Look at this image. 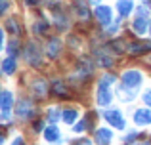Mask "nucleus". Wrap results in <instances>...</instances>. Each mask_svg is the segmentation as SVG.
I'll list each match as a JSON object with an SVG mask.
<instances>
[{
    "label": "nucleus",
    "mask_w": 151,
    "mask_h": 145,
    "mask_svg": "<svg viewBox=\"0 0 151 145\" xmlns=\"http://www.w3.org/2000/svg\"><path fill=\"white\" fill-rule=\"evenodd\" d=\"M149 11L145 6H138V14H136V19H134V31H136L138 34H144L145 31L149 29Z\"/></svg>",
    "instance_id": "obj_1"
},
{
    "label": "nucleus",
    "mask_w": 151,
    "mask_h": 145,
    "mask_svg": "<svg viewBox=\"0 0 151 145\" xmlns=\"http://www.w3.org/2000/svg\"><path fill=\"white\" fill-rule=\"evenodd\" d=\"M23 56H25L27 63H31L33 67L40 65V61H42V54H40V48H38L37 42H27L25 50H23Z\"/></svg>",
    "instance_id": "obj_2"
},
{
    "label": "nucleus",
    "mask_w": 151,
    "mask_h": 145,
    "mask_svg": "<svg viewBox=\"0 0 151 145\" xmlns=\"http://www.w3.org/2000/svg\"><path fill=\"white\" fill-rule=\"evenodd\" d=\"M142 80H144V74H142L140 71H136V69H130V71H124L122 73V86L124 88H140Z\"/></svg>",
    "instance_id": "obj_3"
},
{
    "label": "nucleus",
    "mask_w": 151,
    "mask_h": 145,
    "mask_svg": "<svg viewBox=\"0 0 151 145\" xmlns=\"http://www.w3.org/2000/svg\"><path fill=\"white\" fill-rule=\"evenodd\" d=\"M96 99H98V105H101V107H107V105L111 103V99H113L111 90H109V84H107L105 80H100V84H98Z\"/></svg>",
    "instance_id": "obj_4"
},
{
    "label": "nucleus",
    "mask_w": 151,
    "mask_h": 145,
    "mask_svg": "<svg viewBox=\"0 0 151 145\" xmlns=\"http://www.w3.org/2000/svg\"><path fill=\"white\" fill-rule=\"evenodd\" d=\"M103 119H105L107 122L111 124V126L119 128V130H124V119H122L121 111H117V109H111V111H105V113H103Z\"/></svg>",
    "instance_id": "obj_5"
},
{
    "label": "nucleus",
    "mask_w": 151,
    "mask_h": 145,
    "mask_svg": "<svg viewBox=\"0 0 151 145\" xmlns=\"http://www.w3.org/2000/svg\"><path fill=\"white\" fill-rule=\"evenodd\" d=\"M31 111H33V105H31L29 99H19L17 105H15V115L19 116V119H27V116L31 115Z\"/></svg>",
    "instance_id": "obj_6"
},
{
    "label": "nucleus",
    "mask_w": 151,
    "mask_h": 145,
    "mask_svg": "<svg viewBox=\"0 0 151 145\" xmlns=\"http://www.w3.org/2000/svg\"><path fill=\"white\" fill-rule=\"evenodd\" d=\"M12 105H14V96L8 90H2L0 92V111L2 113H10Z\"/></svg>",
    "instance_id": "obj_7"
},
{
    "label": "nucleus",
    "mask_w": 151,
    "mask_h": 145,
    "mask_svg": "<svg viewBox=\"0 0 151 145\" xmlns=\"http://www.w3.org/2000/svg\"><path fill=\"white\" fill-rule=\"evenodd\" d=\"M134 122L140 124V126L151 124V111L149 109H138V111L134 113Z\"/></svg>",
    "instance_id": "obj_8"
},
{
    "label": "nucleus",
    "mask_w": 151,
    "mask_h": 145,
    "mask_svg": "<svg viewBox=\"0 0 151 145\" xmlns=\"http://www.w3.org/2000/svg\"><path fill=\"white\" fill-rule=\"evenodd\" d=\"M94 71V63H92V59L90 57H81L78 59V63H77V73H81V74H90Z\"/></svg>",
    "instance_id": "obj_9"
},
{
    "label": "nucleus",
    "mask_w": 151,
    "mask_h": 145,
    "mask_svg": "<svg viewBox=\"0 0 151 145\" xmlns=\"http://www.w3.org/2000/svg\"><path fill=\"white\" fill-rule=\"evenodd\" d=\"M113 139V132L107 130V128H98L96 130V141L100 145H109Z\"/></svg>",
    "instance_id": "obj_10"
},
{
    "label": "nucleus",
    "mask_w": 151,
    "mask_h": 145,
    "mask_svg": "<svg viewBox=\"0 0 151 145\" xmlns=\"http://www.w3.org/2000/svg\"><path fill=\"white\" fill-rule=\"evenodd\" d=\"M96 17L100 19L103 25H109L111 23V8L109 6H98L96 8Z\"/></svg>",
    "instance_id": "obj_11"
},
{
    "label": "nucleus",
    "mask_w": 151,
    "mask_h": 145,
    "mask_svg": "<svg viewBox=\"0 0 151 145\" xmlns=\"http://www.w3.org/2000/svg\"><path fill=\"white\" fill-rule=\"evenodd\" d=\"M132 8H134V0H119L117 2V10H119V14H121V17L130 15Z\"/></svg>",
    "instance_id": "obj_12"
},
{
    "label": "nucleus",
    "mask_w": 151,
    "mask_h": 145,
    "mask_svg": "<svg viewBox=\"0 0 151 145\" xmlns=\"http://www.w3.org/2000/svg\"><path fill=\"white\" fill-rule=\"evenodd\" d=\"M59 48H61V40H59V38H50L48 46H46V54H48V57H55L59 54Z\"/></svg>",
    "instance_id": "obj_13"
},
{
    "label": "nucleus",
    "mask_w": 151,
    "mask_h": 145,
    "mask_svg": "<svg viewBox=\"0 0 151 145\" xmlns=\"http://www.w3.org/2000/svg\"><path fill=\"white\" fill-rule=\"evenodd\" d=\"M151 50V42H134L128 46V54H142V52H149Z\"/></svg>",
    "instance_id": "obj_14"
},
{
    "label": "nucleus",
    "mask_w": 151,
    "mask_h": 145,
    "mask_svg": "<svg viewBox=\"0 0 151 145\" xmlns=\"http://www.w3.org/2000/svg\"><path fill=\"white\" fill-rule=\"evenodd\" d=\"M75 10H77V15L81 19H88L90 11H88V8H86L84 0H75Z\"/></svg>",
    "instance_id": "obj_15"
},
{
    "label": "nucleus",
    "mask_w": 151,
    "mask_h": 145,
    "mask_svg": "<svg viewBox=\"0 0 151 145\" xmlns=\"http://www.w3.org/2000/svg\"><path fill=\"white\" fill-rule=\"evenodd\" d=\"M31 88H33V92L37 94V96H44L46 94V82L42 80V78H37V80H33V84H31Z\"/></svg>",
    "instance_id": "obj_16"
},
{
    "label": "nucleus",
    "mask_w": 151,
    "mask_h": 145,
    "mask_svg": "<svg viewBox=\"0 0 151 145\" xmlns=\"http://www.w3.org/2000/svg\"><path fill=\"white\" fill-rule=\"evenodd\" d=\"M44 138H46V141H50V143L58 141V139H59V130L55 126H48L44 130Z\"/></svg>",
    "instance_id": "obj_17"
},
{
    "label": "nucleus",
    "mask_w": 151,
    "mask_h": 145,
    "mask_svg": "<svg viewBox=\"0 0 151 145\" xmlns=\"http://www.w3.org/2000/svg\"><path fill=\"white\" fill-rule=\"evenodd\" d=\"M15 71V59L14 57H6V59L2 61V73L4 74H12Z\"/></svg>",
    "instance_id": "obj_18"
},
{
    "label": "nucleus",
    "mask_w": 151,
    "mask_h": 145,
    "mask_svg": "<svg viewBox=\"0 0 151 145\" xmlns=\"http://www.w3.org/2000/svg\"><path fill=\"white\" fill-rule=\"evenodd\" d=\"M61 115H63V122H67V124H73L75 120H77L78 113L75 111V109H65V111H63Z\"/></svg>",
    "instance_id": "obj_19"
},
{
    "label": "nucleus",
    "mask_w": 151,
    "mask_h": 145,
    "mask_svg": "<svg viewBox=\"0 0 151 145\" xmlns=\"http://www.w3.org/2000/svg\"><path fill=\"white\" fill-rule=\"evenodd\" d=\"M96 56H98V61H100V65H101V67H105V69H107V67H111V65L115 63L113 57H109V56H103V54H100V52H98Z\"/></svg>",
    "instance_id": "obj_20"
},
{
    "label": "nucleus",
    "mask_w": 151,
    "mask_h": 145,
    "mask_svg": "<svg viewBox=\"0 0 151 145\" xmlns=\"http://www.w3.org/2000/svg\"><path fill=\"white\" fill-rule=\"evenodd\" d=\"M55 23H58V27L59 29H67V27H69V21H67V17L65 15H59V11H55Z\"/></svg>",
    "instance_id": "obj_21"
},
{
    "label": "nucleus",
    "mask_w": 151,
    "mask_h": 145,
    "mask_svg": "<svg viewBox=\"0 0 151 145\" xmlns=\"http://www.w3.org/2000/svg\"><path fill=\"white\" fill-rule=\"evenodd\" d=\"M54 94L55 96H67L69 92H67V88L61 84V82H54Z\"/></svg>",
    "instance_id": "obj_22"
},
{
    "label": "nucleus",
    "mask_w": 151,
    "mask_h": 145,
    "mask_svg": "<svg viewBox=\"0 0 151 145\" xmlns=\"http://www.w3.org/2000/svg\"><path fill=\"white\" fill-rule=\"evenodd\" d=\"M58 119H59L58 109H55V107H50V109H48V120H50V122H55Z\"/></svg>",
    "instance_id": "obj_23"
},
{
    "label": "nucleus",
    "mask_w": 151,
    "mask_h": 145,
    "mask_svg": "<svg viewBox=\"0 0 151 145\" xmlns=\"http://www.w3.org/2000/svg\"><path fill=\"white\" fill-rule=\"evenodd\" d=\"M8 29H10L14 34H19V25L15 23V19H10V21H8Z\"/></svg>",
    "instance_id": "obj_24"
},
{
    "label": "nucleus",
    "mask_w": 151,
    "mask_h": 145,
    "mask_svg": "<svg viewBox=\"0 0 151 145\" xmlns=\"http://www.w3.org/2000/svg\"><path fill=\"white\" fill-rule=\"evenodd\" d=\"M142 99L145 101V105H149V107H151V88H149V90H145V92H144V96H142Z\"/></svg>",
    "instance_id": "obj_25"
},
{
    "label": "nucleus",
    "mask_w": 151,
    "mask_h": 145,
    "mask_svg": "<svg viewBox=\"0 0 151 145\" xmlns=\"http://www.w3.org/2000/svg\"><path fill=\"white\" fill-rule=\"evenodd\" d=\"M8 52H10V54H15V52H17V40H12V42H10V46H8Z\"/></svg>",
    "instance_id": "obj_26"
},
{
    "label": "nucleus",
    "mask_w": 151,
    "mask_h": 145,
    "mask_svg": "<svg viewBox=\"0 0 151 145\" xmlns=\"http://www.w3.org/2000/svg\"><path fill=\"white\" fill-rule=\"evenodd\" d=\"M8 10V0H0V15H4Z\"/></svg>",
    "instance_id": "obj_27"
},
{
    "label": "nucleus",
    "mask_w": 151,
    "mask_h": 145,
    "mask_svg": "<svg viewBox=\"0 0 151 145\" xmlns=\"http://www.w3.org/2000/svg\"><path fill=\"white\" fill-rule=\"evenodd\" d=\"M84 128H86V120H81V122L75 126V132H84Z\"/></svg>",
    "instance_id": "obj_28"
},
{
    "label": "nucleus",
    "mask_w": 151,
    "mask_h": 145,
    "mask_svg": "<svg viewBox=\"0 0 151 145\" xmlns=\"http://www.w3.org/2000/svg\"><path fill=\"white\" fill-rule=\"evenodd\" d=\"M12 145H25V141H23V138H21V136H17V138H15L14 141H12Z\"/></svg>",
    "instance_id": "obj_29"
},
{
    "label": "nucleus",
    "mask_w": 151,
    "mask_h": 145,
    "mask_svg": "<svg viewBox=\"0 0 151 145\" xmlns=\"http://www.w3.org/2000/svg\"><path fill=\"white\" fill-rule=\"evenodd\" d=\"M101 80H105V82H107V84H111V82H113V80H115V76H113V74H105V76H103V78H101Z\"/></svg>",
    "instance_id": "obj_30"
},
{
    "label": "nucleus",
    "mask_w": 151,
    "mask_h": 145,
    "mask_svg": "<svg viewBox=\"0 0 151 145\" xmlns=\"http://www.w3.org/2000/svg\"><path fill=\"white\" fill-rule=\"evenodd\" d=\"M2 46H4V31L0 29V50H2Z\"/></svg>",
    "instance_id": "obj_31"
},
{
    "label": "nucleus",
    "mask_w": 151,
    "mask_h": 145,
    "mask_svg": "<svg viewBox=\"0 0 151 145\" xmlns=\"http://www.w3.org/2000/svg\"><path fill=\"white\" fill-rule=\"evenodd\" d=\"M35 130H37V132L42 130V122H40V120H38V122H35Z\"/></svg>",
    "instance_id": "obj_32"
},
{
    "label": "nucleus",
    "mask_w": 151,
    "mask_h": 145,
    "mask_svg": "<svg viewBox=\"0 0 151 145\" xmlns=\"http://www.w3.org/2000/svg\"><path fill=\"white\" fill-rule=\"evenodd\" d=\"M25 2L29 4V6H35V4H38V2H40V0H25Z\"/></svg>",
    "instance_id": "obj_33"
},
{
    "label": "nucleus",
    "mask_w": 151,
    "mask_h": 145,
    "mask_svg": "<svg viewBox=\"0 0 151 145\" xmlns=\"http://www.w3.org/2000/svg\"><path fill=\"white\" fill-rule=\"evenodd\" d=\"M81 145H92V141H82Z\"/></svg>",
    "instance_id": "obj_34"
},
{
    "label": "nucleus",
    "mask_w": 151,
    "mask_h": 145,
    "mask_svg": "<svg viewBox=\"0 0 151 145\" xmlns=\"http://www.w3.org/2000/svg\"><path fill=\"white\" fill-rule=\"evenodd\" d=\"M2 141H4V136H2V134H0V145H2Z\"/></svg>",
    "instance_id": "obj_35"
},
{
    "label": "nucleus",
    "mask_w": 151,
    "mask_h": 145,
    "mask_svg": "<svg viewBox=\"0 0 151 145\" xmlns=\"http://www.w3.org/2000/svg\"><path fill=\"white\" fill-rule=\"evenodd\" d=\"M149 34H151V19H149Z\"/></svg>",
    "instance_id": "obj_36"
},
{
    "label": "nucleus",
    "mask_w": 151,
    "mask_h": 145,
    "mask_svg": "<svg viewBox=\"0 0 151 145\" xmlns=\"http://www.w3.org/2000/svg\"><path fill=\"white\" fill-rule=\"evenodd\" d=\"M142 145H151V143H142Z\"/></svg>",
    "instance_id": "obj_37"
},
{
    "label": "nucleus",
    "mask_w": 151,
    "mask_h": 145,
    "mask_svg": "<svg viewBox=\"0 0 151 145\" xmlns=\"http://www.w3.org/2000/svg\"><path fill=\"white\" fill-rule=\"evenodd\" d=\"M96 2H98V0H96Z\"/></svg>",
    "instance_id": "obj_38"
}]
</instances>
